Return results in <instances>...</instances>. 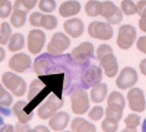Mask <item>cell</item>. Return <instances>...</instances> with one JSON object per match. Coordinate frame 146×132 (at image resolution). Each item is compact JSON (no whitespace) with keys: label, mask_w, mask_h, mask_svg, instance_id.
Listing matches in <instances>:
<instances>
[{"label":"cell","mask_w":146,"mask_h":132,"mask_svg":"<svg viewBox=\"0 0 146 132\" xmlns=\"http://www.w3.org/2000/svg\"><path fill=\"white\" fill-rule=\"evenodd\" d=\"M84 11L91 18L98 17V15H101L102 11V3L98 0H88L84 5Z\"/></svg>","instance_id":"cell-21"},{"label":"cell","mask_w":146,"mask_h":132,"mask_svg":"<svg viewBox=\"0 0 146 132\" xmlns=\"http://www.w3.org/2000/svg\"><path fill=\"white\" fill-rule=\"evenodd\" d=\"M139 28L141 29L144 33H146V8L141 11V14H140V19H139Z\"/></svg>","instance_id":"cell-39"},{"label":"cell","mask_w":146,"mask_h":132,"mask_svg":"<svg viewBox=\"0 0 146 132\" xmlns=\"http://www.w3.org/2000/svg\"><path fill=\"white\" fill-rule=\"evenodd\" d=\"M103 115H105V111H103V108L100 106L93 107V108L90 109V112H88V117H90V119H92V121H100Z\"/></svg>","instance_id":"cell-35"},{"label":"cell","mask_w":146,"mask_h":132,"mask_svg":"<svg viewBox=\"0 0 146 132\" xmlns=\"http://www.w3.org/2000/svg\"><path fill=\"white\" fill-rule=\"evenodd\" d=\"M58 25V19H57L56 17H53V15H43V18H42V23H40V27L47 30H52L54 29Z\"/></svg>","instance_id":"cell-30"},{"label":"cell","mask_w":146,"mask_h":132,"mask_svg":"<svg viewBox=\"0 0 146 132\" xmlns=\"http://www.w3.org/2000/svg\"><path fill=\"white\" fill-rule=\"evenodd\" d=\"M40 131H42V132H48L49 130H48L45 126H36V127H34V128L32 130V132H40Z\"/></svg>","instance_id":"cell-43"},{"label":"cell","mask_w":146,"mask_h":132,"mask_svg":"<svg viewBox=\"0 0 146 132\" xmlns=\"http://www.w3.org/2000/svg\"><path fill=\"white\" fill-rule=\"evenodd\" d=\"M13 103V94L5 88L4 84L0 83V106L9 107Z\"/></svg>","instance_id":"cell-28"},{"label":"cell","mask_w":146,"mask_h":132,"mask_svg":"<svg viewBox=\"0 0 146 132\" xmlns=\"http://www.w3.org/2000/svg\"><path fill=\"white\" fill-rule=\"evenodd\" d=\"M59 15L63 18H71L77 15L81 11V4L77 0H67V1L62 3L58 9Z\"/></svg>","instance_id":"cell-18"},{"label":"cell","mask_w":146,"mask_h":132,"mask_svg":"<svg viewBox=\"0 0 146 132\" xmlns=\"http://www.w3.org/2000/svg\"><path fill=\"white\" fill-rule=\"evenodd\" d=\"M101 128L103 132H116L118 128V121L113 118L106 117V119H103L101 123Z\"/></svg>","instance_id":"cell-31"},{"label":"cell","mask_w":146,"mask_h":132,"mask_svg":"<svg viewBox=\"0 0 146 132\" xmlns=\"http://www.w3.org/2000/svg\"><path fill=\"white\" fill-rule=\"evenodd\" d=\"M24 44H25L24 36L20 33H15V34L11 35L10 40L8 43V49L10 52H19L24 48Z\"/></svg>","instance_id":"cell-22"},{"label":"cell","mask_w":146,"mask_h":132,"mask_svg":"<svg viewBox=\"0 0 146 132\" xmlns=\"http://www.w3.org/2000/svg\"><path fill=\"white\" fill-rule=\"evenodd\" d=\"M38 1L39 0H15L13 9H20V10H24L28 13L38 4Z\"/></svg>","instance_id":"cell-27"},{"label":"cell","mask_w":146,"mask_h":132,"mask_svg":"<svg viewBox=\"0 0 146 132\" xmlns=\"http://www.w3.org/2000/svg\"><path fill=\"white\" fill-rule=\"evenodd\" d=\"M45 44V34L39 29H32L28 34V50L32 54H38L42 52Z\"/></svg>","instance_id":"cell-13"},{"label":"cell","mask_w":146,"mask_h":132,"mask_svg":"<svg viewBox=\"0 0 146 132\" xmlns=\"http://www.w3.org/2000/svg\"><path fill=\"white\" fill-rule=\"evenodd\" d=\"M105 115H106V117L120 121V119L122 118V115H123V108L120 106H115V104H107V108H106V111H105Z\"/></svg>","instance_id":"cell-25"},{"label":"cell","mask_w":146,"mask_h":132,"mask_svg":"<svg viewBox=\"0 0 146 132\" xmlns=\"http://www.w3.org/2000/svg\"><path fill=\"white\" fill-rule=\"evenodd\" d=\"M110 53H113V50H112V48L110 47L108 44L100 45V47L97 48V59L100 60L102 57H105L106 54H110Z\"/></svg>","instance_id":"cell-37"},{"label":"cell","mask_w":146,"mask_h":132,"mask_svg":"<svg viewBox=\"0 0 146 132\" xmlns=\"http://www.w3.org/2000/svg\"><path fill=\"white\" fill-rule=\"evenodd\" d=\"M88 34L92 36L93 39H98V40H110L113 35V29H112L110 23H103V21L95 20L90 23L88 25Z\"/></svg>","instance_id":"cell-4"},{"label":"cell","mask_w":146,"mask_h":132,"mask_svg":"<svg viewBox=\"0 0 146 132\" xmlns=\"http://www.w3.org/2000/svg\"><path fill=\"white\" fill-rule=\"evenodd\" d=\"M136 47L141 53L146 54V36H140L137 39V43H136Z\"/></svg>","instance_id":"cell-41"},{"label":"cell","mask_w":146,"mask_h":132,"mask_svg":"<svg viewBox=\"0 0 146 132\" xmlns=\"http://www.w3.org/2000/svg\"><path fill=\"white\" fill-rule=\"evenodd\" d=\"M100 63H101V68L103 70V73L106 74V77L113 78V77L117 74L118 63H117L116 57L113 56V53L106 54L105 57H102L101 59H100Z\"/></svg>","instance_id":"cell-14"},{"label":"cell","mask_w":146,"mask_h":132,"mask_svg":"<svg viewBox=\"0 0 146 132\" xmlns=\"http://www.w3.org/2000/svg\"><path fill=\"white\" fill-rule=\"evenodd\" d=\"M91 101L95 103H101L106 99L107 97V84L101 83L100 82L98 84L93 86L92 90H91Z\"/></svg>","instance_id":"cell-20"},{"label":"cell","mask_w":146,"mask_h":132,"mask_svg":"<svg viewBox=\"0 0 146 132\" xmlns=\"http://www.w3.org/2000/svg\"><path fill=\"white\" fill-rule=\"evenodd\" d=\"M5 58V49H3V45H0V62H3Z\"/></svg>","instance_id":"cell-44"},{"label":"cell","mask_w":146,"mask_h":132,"mask_svg":"<svg viewBox=\"0 0 146 132\" xmlns=\"http://www.w3.org/2000/svg\"><path fill=\"white\" fill-rule=\"evenodd\" d=\"M137 81H139L137 72L131 67H125L117 77L116 86L118 90H130V88H132L137 83Z\"/></svg>","instance_id":"cell-9"},{"label":"cell","mask_w":146,"mask_h":132,"mask_svg":"<svg viewBox=\"0 0 146 132\" xmlns=\"http://www.w3.org/2000/svg\"><path fill=\"white\" fill-rule=\"evenodd\" d=\"M71 45V39L68 38L63 33H56L52 36L50 42L47 45L48 53H50L52 56H60L63 52H66Z\"/></svg>","instance_id":"cell-8"},{"label":"cell","mask_w":146,"mask_h":132,"mask_svg":"<svg viewBox=\"0 0 146 132\" xmlns=\"http://www.w3.org/2000/svg\"><path fill=\"white\" fill-rule=\"evenodd\" d=\"M63 29L72 38H80L84 30V25H83V21L81 19L74 18V19L66 20L64 24H63Z\"/></svg>","instance_id":"cell-15"},{"label":"cell","mask_w":146,"mask_h":132,"mask_svg":"<svg viewBox=\"0 0 146 132\" xmlns=\"http://www.w3.org/2000/svg\"><path fill=\"white\" fill-rule=\"evenodd\" d=\"M5 3H7V0H0V7H1V5H4Z\"/></svg>","instance_id":"cell-46"},{"label":"cell","mask_w":146,"mask_h":132,"mask_svg":"<svg viewBox=\"0 0 146 132\" xmlns=\"http://www.w3.org/2000/svg\"><path fill=\"white\" fill-rule=\"evenodd\" d=\"M44 14H42L40 11H34L30 14L29 17V23L30 25H33L34 28H40V23H42V18Z\"/></svg>","instance_id":"cell-36"},{"label":"cell","mask_w":146,"mask_h":132,"mask_svg":"<svg viewBox=\"0 0 146 132\" xmlns=\"http://www.w3.org/2000/svg\"><path fill=\"white\" fill-rule=\"evenodd\" d=\"M14 131H18V132H28V131H32V128L29 127L28 122H27V123H24V122H18V123L14 126Z\"/></svg>","instance_id":"cell-40"},{"label":"cell","mask_w":146,"mask_h":132,"mask_svg":"<svg viewBox=\"0 0 146 132\" xmlns=\"http://www.w3.org/2000/svg\"><path fill=\"white\" fill-rule=\"evenodd\" d=\"M139 68H140V72H141L144 76H146V59H142L141 62H140Z\"/></svg>","instance_id":"cell-42"},{"label":"cell","mask_w":146,"mask_h":132,"mask_svg":"<svg viewBox=\"0 0 146 132\" xmlns=\"http://www.w3.org/2000/svg\"><path fill=\"white\" fill-rule=\"evenodd\" d=\"M10 13H11V3L7 0V3L0 7V19H7L10 15Z\"/></svg>","instance_id":"cell-38"},{"label":"cell","mask_w":146,"mask_h":132,"mask_svg":"<svg viewBox=\"0 0 146 132\" xmlns=\"http://www.w3.org/2000/svg\"><path fill=\"white\" fill-rule=\"evenodd\" d=\"M27 21V11L20 9H13V14L10 17V23L14 28H22Z\"/></svg>","instance_id":"cell-23"},{"label":"cell","mask_w":146,"mask_h":132,"mask_svg":"<svg viewBox=\"0 0 146 132\" xmlns=\"http://www.w3.org/2000/svg\"><path fill=\"white\" fill-rule=\"evenodd\" d=\"M11 27L10 24L4 21L1 23V27H0V45H5L8 44L9 40L11 38Z\"/></svg>","instance_id":"cell-26"},{"label":"cell","mask_w":146,"mask_h":132,"mask_svg":"<svg viewBox=\"0 0 146 132\" xmlns=\"http://www.w3.org/2000/svg\"><path fill=\"white\" fill-rule=\"evenodd\" d=\"M27 104H28V101H19V102H17L13 106V112L17 116L18 121L24 122V123L29 122L33 118V116H34V113L28 109Z\"/></svg>","instance_id":"cell-17"},{"label":"cell","mask_w":146,"mask_h":132,"mask_svg":"<svg viewBox=\"0 0 146 132\" xmlns=\"http://www.w3.org/2000/svg\"><path fill=\"white\" fill-rule=\"evenodd\" d=\"M1 83L15 97H22L27 92V83L22 77L11 72H5L1 76Z\"/></svg>","instance_id":"cell-1"},{"label":"cell","mask_w":146,"mask_h":132,"mask_svg":"<svg viewBox=\"0 0 146 132\" xmlns=\"http://www.w3.org/2000/svg\"><path fill=\"white\" fill-rule=\"evenodd\" d=\"M71 130L73 132H95L96 127H95V125H92L91 122L86 121L84 118L76 117V118L72 119Z\"/></svg>","instance_id":"cell-19"},{"label":"cell","mask_w":146,"mask_h":132,"mask_svg":"<svg viewBox=\"0 0 146 132\" xmlns=\"http://www.w3.org/2000/svg\"><path fill=\"white\" fill-rule=\"evenodd\" d=\"M136 39V29L130 24H125L120 29H118L117 34V45L122 50H127L132 47Z\"/></svg>","instance_id":"cell-6"},{"label":"cell","mask_w":146,"mask_h":132,"mask_svg":"<svg viewBox=\"0 0 146 132\" xmlns=\"http://www.w3.org/2000/svg\"><path fill=\"white\" fill-rule=\"evenodd\" d=\"M140 116L136 115V113H131V115H129L126 118H125V132H130V131H136V128H137V126L140 125Z\"/></svg>","instance_id":"cell-24"},{"label":"cell","mask_w":146,"mask_h":132,"mask_svg":"<svg viewBox=\"0 0 146 132\" xmlns=\"http://www.w3.org/2000/svg\"><path fill=\"white\" fill-rule=\"evenodd\" d=\"M127 102H129V107L132 112L140 113L144 112L146 108L145 94L140 88H130L129 93H127Z\"/></svg>","instance_id":"cell-10"},{"label":"cell","mask_w":146,"mask_h":132,"mask_svg":"<svg viewBox=\"0 0 146 132\" xmlns=\"http://www.w3.org/2000/svg\"><path fill=\"white\" fill-rule=\"evenodd\" d=\"M142 132H146V118H145L144 123H142Z\"/></svg>","instance_id":"cell-45"},{"label":"cell","mask_w":146,"mask_h":132,"mask_svg":"<svg viewBox=\"0 0 146 132\" xmlns=\"http://www.w3.org/2000/svg\"><path fill=\"white\" fill-rule=\"evenodd\" d=\"M93 54H95L93 44L90 42H84L73 49L71 56L73 58V60H74V63L80 64V66H87L90 59L93 58Z\"/></svg>","instance_id":"cell-5"},{"label":"cell","mask_w":146,"mask_h":132,"mask_svg":"<svg viewBox=\"0 0 146 132\" xmlns=\"http://www.w3.org/2000/svg\"><path fill=\"white\" fill-rule=\"evenodd\" d=\"M122 10L118 9L116 5L110 0H105L102 1V11H101V17L105 18L106 21L110 23L111 25L113 24H118L122 20Z\"/></svg>","instance_id":"cell-11"},{"label":"cell","mask_w":146,"mask_h":132,"mask_svg":"<svg viewBox=\"0 0 146 132\" xmlns=\"http://www.w3.org/2000/svg\"><path fill=\"white\" fill-rule=\"evenodd\" d=\"M8 67L15 73H24L32 67V59L25 53H17L9 59Z\"/></svg>","instance_id":"cell-12"},{"label":"cell","mask_w":146,"mask_h":132,"mask_svg":"<svg viewBox=\"0 0 146 132\" xmlns=\"http://www.w3.org/2000/svg\"><path fill=\"white\" fill-rule=\"evenodd\" d=\"M121 10H122V13L125 15L130 17V15L136 14L137 8H136V4L132 0H122V1H121Z\"/></svg>","instance_id":"cell-32"},{"label":"cell","mask_w":146,"mask_h":132,"mask_svg":"<svg viewBox=\"0 0 146 132\" xmlns=\"http://www.w3.org/2000/svg\"><path fill=\"white\" fill-rule=\"evenodd\" d=\"M71 108L76 115H84L90 109V98L84 88H74L71 94Z\"/></svg>","instance_id":"cell-2"},{"label":"cell","mask_w":146,"mask_h":132,"mask_svg":"<svg viewBox=\"0 0 146 132\" xmlns=\"http://www.w3.org/2000/svg\"><path fill=\"white\" fill-rule=\"evenodd\" d=\"M14 112H11V109H9L8 107L5 106H0V130H1L4 126H7V119L9 117H11Z\"/></svg>","instance_id":"cell-34"},{"label":"cell","mask_w":146,"mask_h":132,"mask_svg":"<svg viewBox=\"0 0 146 132\" xmlns=\"http://www.w3.org/2000/svg\"><path fill=\"white\" fill-rule=\"evenodd\" d=\"M38 7L43 13L49 14L56 10L57 4H56V0H39Z\"/></svg>","instance_id":"cell-33"},{"label":"cell","mask_w":146,"mask_h":132,"mask_svg":"<svg viewBox=\"0 0 146 132\" xmlns=\"http://www.w3.org/2000/svg\"><path fill=\"white\" fill-rule=\"evenodd\" d=\"M69 115L67 112H56L48 119V125L53 131H63L68 126Z\"/></svg>","instance_id":"cell-16"},{"label":"cell","mask_w":146,"mask_h":132,"mask_svg":"<svg viewBox=\"0 0 146 132\" xmlns=\"http://www.w3.org/2000/svg\"><path fill=\"white\" fill-rule=\"evenodd\" d=\"M63 104H64V99L62 96H58V94L50 96L38 107L36 115L40 119H49L57 112V109H59Z\"/></svg>","instance_id":"cell-3"},{"label":"cell","mask_w":146,"mask_h":132,"mask_svg":"<svg viewBox=\"0 0 146 132\" xmlns=\"http://www.w3.org/2000/svg\"><path fill=\"white\" fill-rule=\"evenodd\" d=\"M107 104H115V106H120L122 108H125L126 102H125V97L120 92L115 91L112 93H110V96L107 97Z\"/></svg>","instance_id":"cell-29"},{"label":"cell","mask_w":146,"mask_h":132,"mask_svg":"<svg viewBox=\"0 0 146 132\" xmlns=\"http://www.w3.org/2000/svg\"><path fill=\"white\" fill-rule=\"evenodd\" d=\"M102 81V68H100L98 66H88L86 69L83 70L81 77V86L82 88L87 90L93 86L98 84Z\"/></svg>","instance_id":"cell-7"}]
</instances>
